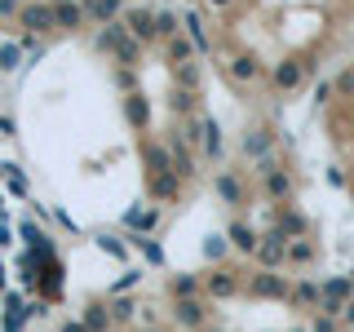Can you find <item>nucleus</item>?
<instances>
[{"label": "nucleus", "instance_id": "6e6552de", "mask_svg": "<svg viewBox=\"0 0 354 332\" xmlns=\"http://www.w3.org/2000/svg\"><path fill=\"white\" fill-rule=\"evenodd\" d=\"M124 226H133L138 235H151V230L160 226V213H155V208H133V213L124 217Z\"/></svg>", "mask_w": 354, "mask_h": 332}, {"label": "nucleus", "instance_id": "a211bd4d", "mask_svg": "<svg viewBox=\"0 0 354 332\" xmlns=\"http://www.w3.org/2000/svg\"><path fill=\"white\" fill-rule=\"evenodd\" d=\"M288 261H297V266H310V261H315V243H306V239H292V243H288Z\"/></svg>", "mask_w": 354, "mask_h": 332}, {"label": "nucleus", "instance_id": "9b49d317", "mask_svg": "<svg viewBox=\"0 0 354 332\" xmlns=\"http://www.w3.org/2000/svg\"><path fill=\"white\" fill-rule=\"evenodd\" d=\"M151 199H177V177L173 173H151Z\"/></svg>", "mask_w": 354, "mask_h": 332}, {"label": "nucleus", "instance_id": "a878e982", "mask_svg": "<svg viewBox=\"0 0 354 332\" xmlns=\"http://www.w3.org/2000/svg\"><path fill=\"white\" fill-rule=\"evenodd\" d=\"M155 36L177 40V18H173V14H155Z\"/></svg>", "mask_w": 354, "mask_h": 332}, {"label": "nucleus", "instance_id": "e433bc0d", "mask_svg": "<svg viewBox=\"0 0 354 332\" xmlns=\"http://www.w3.org/2000/svg\"><path fill=\"white\" fill-rule=\"evenodd\" d=\"M9 243H14V230H9V221L0 217V248H9Z\"/></svg>", "mask_w": 354, "mask_h": 332}, {"label": "nucleus", "instance_id": "39448f33", "mask_svg": "<svg viewBox=\"0 0 354 332\" xmlns=\"http://www.w3.org/2000/svg\"><path fill=\"white\" fill-rule=\"evenodd\" d=\"M124 116H129L133 129H147V124H151V102H147L142 93H129V98H124Z\"/></svg>", "mask_w": 354, "mask_h": 332}, {"label": "nucleus", "instance_id": "ea45409f", "mask_svg": "<svg viewBox=\"0 0 354 332\" xmlns=\"http://www.w3.org/2000/svg\"><path fill=\"white\" fill-rule=\"evenodd\" d=\"M5 310H27V306H22V297H18V293H9V297H5Z\"/></svg>", "mask_w": 354, "mask_h": 332}, {"label": "nucleus", "instance_id": "423d86ee", "mask_svg": "<svg viewBox=\"0 0 354 332\" xmlns=\"http://www.w3.org/2000/svg\"><path fill=\"white\" fill-rule=\"evenodd\" d=\"M124 27L133 31V40H155V18H151V9H133Z\"/></svg>", "mask_w": 354, "mask_h": 332}, {"label": "nucleus", "instance_id": "2f4dec72", "mask_svg": "<svg viewBox=\"0 0 354 332\" xmlns=\"http://www.w3.org/2000/svg\"><path fill=\"white\" fill-rule=\"evenodd\" d=\"M9 191H14L18 199H22V195H27V182H22V173L14 169V164H9Z\"/></svg>", "mask_w": 354, "mask_h": 332}, {"label": "nucleus", "instance_id": "79ce46f5", "mask_svg": "<svg viewBox=\"0 0 354 332\" xmlns=\"http://www.w3.org/2000/svg\"><path fill=\"white\" fill-rule=\"evenodd\" d=\"M346 319H350V324H354V302H350V306H346Z\"/></svg>", "mask_w": 354, "mask_h": 332}, {"label": "nucleus", "instance_id": "a19ab883", "mask_svg": "<svg viewBox=\"0 0 354 332\" xmlns=\"http://www.w3.org/2000/svg\"><path fill=\"white\" fill-rule=\"evenodd\" d=\"M62 332H88V328L80 324V319H71V324H62Z\"/></svg>", "mask_w": 354, "mask_h": 332}, {"label": "nucleus", "instance_id": "b1692460", "mask_svg": "<svg viewBox=\"0 0 354 332\" xmlns=\"http://www.w3.org/2000/svg\"><path fill=\"white\" fill-rule=\"evenodd\" d=\"M195 293H199L195 275H177V279H173V297H195Z\"/></svg>", "mask_w": 354, "mask_h": 332}, {"label": "nucleus", "instance_id": "f704fd0d", "mask_svg": "<svg viewBox=\"0 0 354 332\" xmlns=\"http://www.w3.org/2000/svg\"><path fill=\"white\" fill-rule=\"evenodd\" d=\"M297 297H301V302H315V297H324V293H319L315 284H297Z\"/></svg>", "mask_w": 354, "mask_h": 332}, {"label": "nucleus", "instance_id": "9d476101", "mask_svg": "<svg viewBox=\"0 0 354 332\" xmlns=\"http://www.w3.org/2000/svg\"><path fill=\"white\" fill-rule=\"evenodd\" d=\"M80 14H84V9L75 5V0H53V18H58V27H80Z\"/></svg>", "mask_w": 354, "mask_h": 332}, {"label": "nucleus", "instance_id": "7ed1b4c3", "mask_svg": "<svg viewBox=\"0 0 354 332\" xmlns=\"http://www.w3.org/2000/svg\"><path fill=\"white\" fill-rule=\"evenodd\" d=\"M257 261H261V266H279V261H288V239H279V235L270 230V235L257 243Z\"/></svg>", "mask_w": 354, "mask_h": 332}, {"label": "nucleus", "instance_id": "7c9ffc66", "mask_svg": "<svg viewBox=\"0 0 354 332\" xmlns=\"http://www.w3.org/2000/svg\"><path fill=\"white\" fill-rule=\"evenodd\" d=\"M97 248H102V252H115V257H124V243H120V239H111V235H97Z\"/></svg>", "mask_w": 354, "mask_h": 332}, {"label": "nucleus", "instance_id": "0eeeda50", "mask_svg": "<svg viewBox=\"0 0 354 332\" xmlns=\"http://www.w3.org/2000/svg\"><path fill=\"white\" fill-rule=\"evenodd\" d=\"M230 75H235L239 84H252V80H257V75H261V62L252 58V53H239V58L230 62Z\"/></svg>", "mask_w": 354, "mask_h": 332}, {"label": "nucleus", "instance_id": "c9c22d12", "mask_svg": "<svg viewBox=\"0 0 354 332\" xmlns=\"http://www.w3.org/2000/svg\"><path fill=\"white\" fill-rule=\"evenodd\" d=\"M133 315V302H115L111 306V319H129Z\"/></svg>", "mask_w": 354, "mask_h": 332}, {"label": "nucleus", "instance_id": "1a4fd4ad", "mask_svg": "<svg viewBox=\"0 0 354 332\" xmlns=\"http://www.w3.org/2000/svg\"><path fill=\"white\" fill-rule=\"evenodd\" d=\"M226 235L235 239V248H243V252H257V243H261V239H257V230H252L248 221H235V226H230Z\"/></svg>", "mask_w": 354, "mask_h": 332}, {"label": "nucleus", "instance_id": "412c9836", "mask_svg": "<svg viewBox=\"0 0 354 332\" xmlns=\"http://www.w3.org/2000/svg\"><path fill=\"white\" fill-rule=\"evenodd\" d=\"M204 151L213 155V160L221 155V129H217V120H204Z\"/></svg>", "mask_w": 354, "mask_h": 332}, {"label": "nucleus", "instance_id": "2eb2a0df", "mask_svg": "<svg viewBox=\"0 0 354 332\" xmlns=\"http://www.w3.org/2000/svg\"><path fill=\"white\" fill-rule=\"evenodd\" d=\"M169 155H173V173L177 177H195V164H191V155H186V147H182V138L169 147Z\"/></svg>", "mask_w": 354, "mask_h": 332}, {"label": "nucleus", "instance_id": "f8f14e48", "mask_svg": "<svg viewBox=\"0 0 354 332\" xmlns=\"http://www.w3.org/2000/svg\"><path fill=\"white\" fill-rule=\"evenodd\" d=\"M252 293H257V297H283L288 288H283L279 275H270V270H266V275H257V279H252Z\"/></svg>", "mask_w": 354, "mask_h": 332}, {"label": "nucleus", "instance_id": "f257e3e1", "mask_svg": "<svg viewBox=\"0 0 354 332\" xmlns=\"http://www.w3.org/2000/svg\"><path fill=\"white\" fill-rule=\"evenodd\" d=\"M18 22L31 31V36H36V31H49V27H58V18H53V5H44V0H40V5H22Z\"/></svg>", "mask_w": 354, "mask_h": 332}, {"label": "nucleus", "instance_id": "cd10ccee", "mask_svg": "<svg viewBox=\"0 0 354 332\" xmlns=\"http://www.w3.org/2000/svg\"><path fill=\"white\" fill-rule=\"evenodd\" d=\"M18 58H22V49H18V44H0V66H5V71H14Z\"/></svg>", "mask_w": 354, "mask_h": 332}, {"label": "nucleus", "instance_id": "f03ea898", "mask_svg": "<svg viewBox=\"0 0 354 332\" xmlns=\"http://www.w3.org/2000/svg\"><path fill=\"white\" fill-rule=\"evenodd\" d=\"M350 306V279H332L324 284V315H337V310Z\"/></svg>", "mask_w": 354, "mask_h": 332}, {"label": "nucleus", "instance_id": "c756f323", "mask_svg": "<svg viewBox=\"0 0 354 332\" xmlns=\"http://www.w3.org/2000/svg\"><path fill=\"white\" fill-rule=\"evenodd\" d=\"M186 27H191L195 49H208V36H204V27H199V18H195V14H186Z\"/></svg>", "mask_w": 354, "mask_h": 332}, {"label": "nucleus", "instance_id": "ddd939ff", "mask_svg": "<svg viewBox=\"0 0 354 332\" xmlns=\"http://www.w3.org/2000/svg\"><path fill=\"white\" fill-rule=\"evenodd\" d=\"M120 5H124V0H84V9H88V14H93L97 22H115Z\"/></svg>", "mask_w": 354, "mask_h": 332}, {"label": "nucleus", "instance_id": "72a5a7b5", "mask_svg": "<svg viewBox=\"0 0 354 332\" xmlns=\"http://www.w3.org/2000/svg\"><path fill=\"white\" fill-rule=\"evenodd\" d=\"M310 332H337V324H332V315H319L315 324H310Z\"/></svg>", "mask_w": 354, "mask_h": 332}, {"label": "nucleus", "instance_id": "37998d69", "mask_svg": "<svg viewBox=\"0 0 354 332\" xmlns=\"http://www.w3.org/2000/svg\"><path fill=\"white\" fill-rule=\"evenodd\" d=\"M213 5H217V9H221V5H230V0H213Z\"/></svg>", "mask_w": 354, "mask_h": 332}, {"label": "nucleus", "instance_id": "5701e85b", "mask_svg": "<svg viewBox=\"0 0 354 332\" xmlns=\"http://www.w3.org/2000/svg\"><path fill=\"white\" fill-rule=\"evenodd\" d=\"M208 293H217V297H226V293H235V275H208Z\"/></svg>", "mask_w": 354, "mask_h": 332}, {"label": "nucleus", "instance_id": "aec40b11", "mask_svg": "<svg viewBox=\"0 0 354 332\" xmlns=\"http://www.w3.org/2000/svg\"><path fill=\"white\" fill-rule=\"evenodd\" d=\"M133 243H138V252H142L147 261H155V266L164 261V248H160V243H155L151 235H133Z\"/></svg>", "mask_w": 354, "mask_h": 332}, {"label": "nucleus", "instance_id": "20e7f679", "mask_svg": "<svg viewBox=\"0 0 354 332\" xmlns=\"http://www.w3.org/2000/svg\"><path fill=\"white\" fill-rule=\"evenodd\" d=\"M173 315H177V324H182V328H199V324H204V306H199L195 297H177Z\"/></svg>", "mask_w": 354, "mask_h": 332}, {"label": "nucleus", "instance_id": "4be33fe9", "mask_svg": "<svg viewBox=\"0 0 354 332\" xmlns=\"http://www.w3.org/2000/svg\"><path fill=\"white\" fill-rule=\"evenodd\" d=\"M243 151H248L252 160H266V151H270V133H252V138L243 142Z\"/></svg>", "mask_w": 354, "mask_h": 332}, {"label": "nucleus", "instance_id": "c03bdc74", "mask_svg": "<svg viewBox=\"0 0 354 332\" xmlns=\"http://www.w3.org/2000/svg\"><path fill=\"white\" fill-rule=\"evenodd\" d=\"M147 332H155V328H147Z\"/></svg>", "mask_w": 354, "mask_h": 332}, {"label": "nucleus", "instance_id": "4c0bfd02", "mask_svg": "<svg viewBox=\"0 0 354 332\" xmlns=\"http://www.w3.org/2000/svg\"><path fill=\"white\" fill-rule=\"evenodd\" d=\"M9 14H22L18 0H0V18H9Z\"/></svg>", "mask_w": 354, "mask_h": 332}, {"label": "nucleus", "instance_id": "58836bf2", "mask_svg": "<svg viewBox=\"0 0 354 332\" xmlns=\"http://www.w3.org/2000/svg\"><path fill=\"white\" fill-rule=\"evenodd\" d=\"M337 89H341V93H354V71H346V75H341V80H337Z\"/></svg>", "mask_w": 354, "mask_h": 332}, {"label": "nucleus", "instance_id": "393cba45", "mask_svg": "<svg viewBox=\"0 0 354 332\" xmlns=\"http://www.w3.org/2000/svg\"><path fill=\"white\" fill-rule=\"evenodd\" d=\"M106 324H111V315H106L102 306L88 310V319H84V328H88V332H106Z\"/></svg>", "mask_w": 354, "mask_h": 332}, {"label": "nucleus", "instance_id": "bb28decb", "mask_svg": "<svg viewBox=\"0 0 354 332\" xmlns=\"http://www.w3.org/2000/svg\"><path fill=\"white\" fill-rule=\"evenodd\" d=\"M22 324H27V310H5V319H0L5 332H22Z\"/></svg>", "mask_w": 354, "mask_h": 332}, {"label": "nucleus", "instance_id": "c85d7f7f", "mask_svg": "<svg viewBox=\"0 0 354 332\" xmlns=\"http://www.w3.org/2000/svg\"><path fill=\"white\" fill-rule=\"evenodd\" d=\"M169 58H173V62H191V58H195V49H191L186 40H173V44H169Z\"/></svg>", "mask_w": 354, "mask_h": 332}, {"label": "nucleus", "instance_id": "4468645a", "mask_svg": "<svg viewBox=\"0 0 354 332\" xmlns=\"http://www.w3.org/2000/svg\"><path fill=\"white\" fill-rule=\"evenodd\" d=\"M217 195L226 199V204H239V199H243V186H239V177H235V173H221V177H217Z\"/></svg>", "mask_w": 354, "mask_h": 332}, {"label": "nucleus", "instance_id": "f3484780", "mask_svg": "<svg viewBox=\"0 0 354 332\" xmlns=\"http://www.w3.org/2000/svg\"><path fill=\"white\" fill-rule=\"evenodd\" d=\"M266 191H270L274 199H283L288 191H292V177H288L283 169H274V173H266Z\"/></svg>", "mask_w": 354, "mask_h": 332}, {"label": "nucleus", "instance_id": "473e14b6", "mask_svg": "<svg viewBox=\"0 0 354 332\" xmlns=\"http://www.w3.org/2000/svg\"><path fill=\"white\" fill-rule=\"evenodd\" d=\"M204 252H208V257H226V239H221V235H213V239L204 243Z\"/></svg>", "mask_w": 354, "mask_h": 332}, {"label": "nucleus", "instance_id": "dca6fc26", "mask_svg": "<svg viewBox=\"0 0 354 332\" xmlns=\"http://www.w3.org/2000/svg\"><path fill=\"white\" fill-rule=\"evenodd\" d=\"M147 164H151V173H173V155L164 151V147H147Z\"/></svg>", "mask_w": 354, "mask_h": 332}, {"label": "nucleus", "instance_id": "6ab92c4d", "mask_svg": "<svg viewBox=\"0 0 354 332\" xmlns=\"http://www.w3.org/2000/svg\"><path fill=\"white\" fill-rule=\"evenodd\" d=\"M297 80H301V66H297V62H279L274 84H279V89H297Z\"/></svg>", "mask_w": 354, "mask_h": 332}]
</instances>
